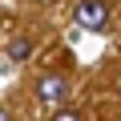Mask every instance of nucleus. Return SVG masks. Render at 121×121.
<instances>
[{
	"mask_svg": "<svg viewBox=\"0 0 121 121\" xmlns=\"http://www.w3.org/2000/svg\"><path fill=\"white\" fill-rule=\"evenodd\" d=\"M56 121H77V117H69V113H60V117H56Z\"/></svg>",
	"mask_w": 121,
	"mask_h": 121,
	"instance_id": "nucleus-4",
	"label": "nucleus"
},
{
	"mask_svg": "<svg viewBox=\"0 0 121 121\" xmlns=\"http://www.w3.org/2000/svg\"><path fill=\"white\" fill-rule=\"evenodd\" d=\"M73 16H77V24H81V28L101 32V28L109 24V4H105V0H81Z\"/></svg>",
	"mask_w": 121,
	"mask_h": 121,
	"instance_id": "nucleus-1",
	"label": "nucleus"
},
{
	"mask_svg": "<svg viewBox=\"0 0 121 121\" xmlns=\"http://www.w3.org/2000/svg\"><path fill=\"white\" fill-rule=\"evenodd\" d=\"M32 48H36V44L20 36V40H12V44H8V56H12V60H28V56H32Z\"/></svg>",
	"mask_w": 121,
	"mask_h": 121,
	"instance_id": "nucleus-3",
	"label": "nucleus"
},
{
	"mask_svg": "<svg viewBox=\"0 0 121 121\" xmlns=\"http://www.w3.org/2000/svg\"><path fill=\"white\" fill-rule=\"evenodd\" d=\"M36 93H40V101H44V105H60V101H65V93H69V85L60 81V77H40Z\"/></svg>",
	"mask_w": 121,
	"mask_h": 121,
	"instance_id": "nucleus-2",
	"label": "nucleus"
}]
</instances>
